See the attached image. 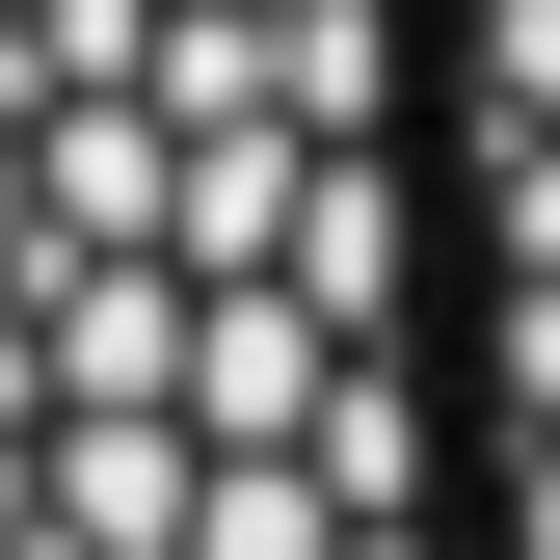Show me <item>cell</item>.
<instances>
[{
  "label": "cell",
  "mask_w": 560,
  "mask_h": 560,
  "mask_svg": "<svg viewBox=\"0 0 560 560\" xmlns=\"http://www.w3.org/2000/svg\"><path fill=\"white\" fill-rule=\"evenodd\" d=\"M0 560H454L400 0H0Z\"/></svg>",
  "instance_id": "6da1fadb"
},
{
  "label": "cell",
  "mask_w": 560,
  "mask_h": 560,
  "mask_svg": "<svg viewBox=\"0 0 560 560\" xmlns=\"http://www.w3.org/2000/svg\"><path fill=\"white\" fill-rule=\"evenodd\" d=\"M428 54V428L454 560H560V0H400Z\"/></svg>",
  "instance_id": "7a4b0ae2"
}]
</instances>
